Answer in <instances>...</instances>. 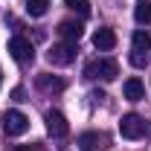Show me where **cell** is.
I'll return each mask as SVG.
<instances>
[{
    "label": "cell",
    "mask_w": 151,
    "mask_h": 151,
    "mask_svg": "<svg viewBox=\"0 0 151 151\" xmlns=\"http://www.w3.org/2000/svg\"><path fill=\"white\" fill-rule=\"evenodd\" d=\"M76 55H78V50H76V41H58L50 47V52H47V61L50 64H55V67H67V64H73Z\"/></svg>",
    "instance_id": "cell-1"
},
{
    "label": "cell",
    "mask_w": 151,
    "mask_h": 151,
    "mask_svg": "<svg viewBox=\"0 0 151 151\" xmlns=\"http://www.w3.org/2000/svg\"><path fill=\"white\" fill-rule=\"evenodd\" d=\"M87 76L90 78H102V81H113L119 76V64L113 58H99L93 64H87Z\"/></svg>",
    "instance_id": "cell-2"
},
{
    "label": "cell",
    "mask_w": 151,
    "mask_h": 151,
    "mask_svg": "<svg viewBox=\"0 0 151 151\" xmlns=\"http://www.w3.org/2000/svg\"><path fill=\"white\" fill-rule=\"evenodd\" d=\"M29 131V119L20 111H6L3 113V134L6 137H20Z\"/></svg>",
    "instance_id": "cell-3"
},
{
    "label": "cell",
    "mask_w": 151,
    "mask_h": 151,
    "mask_svg": "<svg viewBox=\"0 0 151 151\" xmlns=\"http://www.w3.org/2000/svg\"><path fill=\"white\" fill-rule=\"evenodd\" d=\"M119 134H122L125 139H139V137L145 134V122H142V116H137V113H125L122 122H119Z\"/></svg>",
    "instance_id": "cell-4"
},
{
    "label": "cell",
    "mask_w": 151,
    "mask_h": 151,
    "mask_svg": "<svg viewBox=\"0 0 151 151\" xmlns=\"http://www.w3.org/2000/svg\"><path fill=\"white\" fill-rule=\"evenodd\" d=\"M9 52H12V58L18 61V64H29L32 58H35V50H32V44L26 41V38L15 35L12 41H9Z\"/></svg>",
    "instance_id": "cell-5"
},
{
    "label": "cell",
    "mask_w": 151,
    "mask_h": 151,
    "mask_svg": "<svg viewBox=\"0 0 151 151\" xmlns=\"http://www.w3.org/2000/svg\"><path fill=\"white\" fill-rule=\"evenodd\" d=\"M47 131L52 134V137H67V134H70V125H67V119H64L61 111H50L47 113Z\"/></svg>",
    "instance_id": "cell-6"
},
{
    "label": "cell",
    "mask_w": 151,
    "mask_h": 151,
    "mask_svg": "<svg viewBox=\"0 0 151 151\" xmlns=\"http://www.w3.org/2000/svg\"><path fill=\"white\" fill-rule=\"evenodd\" d=\"M35 84H38V90H44V93H61V90L67 87V81H64V78H58V76H47V73L38 76Z\"/></svg>",
    "instance_id": "cell-7"
},
{
    "label": "cell",
    "mask_w": 151,
    "mask_h": 151,
    "mask_svg": "<svg viewBox=\"0 0 151 151\" xmlns=\"http://www.w3.org/2000/svg\"><path fill=\"white\" fill-rule=\"evenodd\" d=\"M93 47L102 50V52L113 50V47H116V32H113V29H96L93 32Z\"/></svg>",
    "instance_id": "cell-8"
},
{
    "label": "cell",
    "mask_w": 151,
    "mask_h": 151,
    "mask_svg": "<svg viewBox=\"0 0 151 151\" xmlns=\"http://www.w3.org/2000/svg\"><path fill=\"white\" fill-rule=\"evenodd\" d=\"M58 35L64 38V41H78V38L84 35V26L78 20H61L58 23Z\"/></svg>",
    "instance_id": "cell-9"
},
{
    "label": "cell",
    "mask_w": 151,
    "mask_h": 151,
    "mask_svg": "<svg viewBox=\"0 0 151 151\" xmlns=\"http://www.w3.org/2000/svg\"><path fill=\"white\" fill-rule=\"evenodd\" d=\"M122 93H125V99H131V102H139V99L145 96V84L134 76V78H128V81L122 84Z\"/></svg>",
    "instance_id": "cell-10"
},
{
    "label": "cell",
    "mask_w": 151,
    "mask_h": 151,
    "mask_svg": "<svg viewBox=\"0 0 151 151\" xmlns=\"http://www.w3.org/2000/svg\"><path fill=\"white\" fill-rule=\"evenodd\" d=\"M131 44H134V50L148 52V50H151V32H148V29H137L134 38H131Z\"/></svg>",
    "instance_id": "cell-11"
},
{
    "label": "cell",
    "mask_w": 151,
    "mask_h": 151,
    "mask_svg": "<svg viewBox=\"0 0 151 151\" xmlns=\"http://www.w3.org/2000/svg\"><path fill=\"white\" fill-rule=\"evenodd\" d=\"M50 12V0H26V15L29 18H44Z\"/></svg>",
    "instance_id": "cell-12"
},
{
    "label": "cell",
    "mask_w": 151,
    "mask_h": 151,
    "mask_svg": "<svg viewBox=\"0 0 151 151\" xmlns=\"http://www.w3.org/2000/svg\"><path fill=\"white\" fill-rule=\"evenodd\" d=\"M64 6H67V9H73V12H78L81 18H87V15H90V0H64Z\"/></svg>",
    "instance_id": "cell-13"
},
{
    "label": "cell",
    "mask_w": 151,
    "mask_h": 151,
    "mask_svg": "<svg viewBox=\"0 0 151 151\" xmlns=\"http://www.w3.org/2000/svg\"><path fill=\"white\" fill-rule=\"evenodd\" d=\"M134 18H137V23H151V3H139L137 9H134Z\"/></svg>",
    "instance_id": "cell-14"
},
{
    "label": "cell",
    "mask_w": 151,
    "mask_h": 151,
    "mask_svg": "<svg viewBox=\"0 0 151 151\" xmlns=\"http://www.w3.org/2000/svg\"><path fill=\"white\" fill-rule=\"evenodd\" d=\"M131 64H134V67H148V52L134 50V52H131Z\"/></svg>",
    "instance_id": "cell-15"
},
{
    "label": "cell",
    "mask_w": 151,
    "mask_h": 151,
    "mask_svg": "<svg viewBox=\"0 0 151 151\" xmlns=\"http://www.w3.org/2000/svg\"><path fill=\"white\" fill-rule=\"evenodd\" d=\"M78 142H81V145H90V142H96V134H84V137H78Z\"/></svg>",
    "instance_id": "cell-16"
},
{
    "label": "cell",
    "mask_w": 151,
    "mask_h": 151,
    "mask_svg": "<svg viewBox=\"0 0 151 151\" xmlns=\"http://www.w3.org/2000/svg\"><path fill=\"white\" fill-rule=\"evenodd\" d=\"M12 99H15V102H23V87H15V90H12Z\"/></svg>",
    "instance_id": "cell-17"
},
{
    "label": "cell",
    "mask_w": 151,
    "mask_h": 151,
    "mask_svg": "<svg viewBox=\"0 0 151 151\" xmlns=\"http://www.w3.org/2000/svg\"><path fill=\"white\" fill-rule=\"evenodd\" d=\"M12 151H41V148H38V145H15Z\"/></svg>",
    "instance_id": "cell-18"
},
{
    "label": "cell",
    "mask_w": 151,
    "mask_h": 151,
    "mask_svg": "<svg viewBox=\"0 0 151 151\" xmlns=\"http://www.w3.org/2000/svg\"><path fill=\"white\" fill-rule=\"evenodd\" d=\"M0 84H3V73H0Z\"/></svg>",
    "instance_id": "cell-19"
}]
</instances>
